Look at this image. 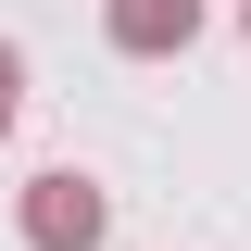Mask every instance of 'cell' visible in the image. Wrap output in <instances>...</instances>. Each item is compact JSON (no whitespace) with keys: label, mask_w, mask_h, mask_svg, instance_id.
I'll list each match as a JSON object with an SVG mask.
<instances>
[{"label":"cell","mask_w":251,"mask_h":251,"mask_svg":"<svg viewBox=\"0 0 251 251\" xmlns=\"http://www.w3.org/2000/svg\"><path fill=\"white\" fill-rule=\"evenodd\" d=\"M100 38H113L126 63H176L188 38H201V0H100Z\"/></svg>","instance_id":"7a4b0ae2"},{"label":"cell","mask_w":251,"mask_h":251,"mask_svg":"<svg viewBox=\"0 0 251 251\" xmlns=\"http://www.w3.org/2000/svg\"><path fill=\"white\" fill-rule=\"evenodd\" d=\"M239 38H251V0H239Z\"/></svg>","instance_id":"277c9868"},{"label":"cell","mask_w":251,"mask_h":251,"mask_svg":"<svg viewBox=\"0 0 251 251\" xmlns=\"http://www.w3.org/2000/svg\"><path fill=\"white\" fill-rule=\"evenodd\" d=\"M13 113H25V50L0 38V138H13Z\"/></svg>","instance_id":"3957f363"},{"label":"cell","mask_w":251,"mask_h":251,"mask_svg":"<svg viewBox=\"0 0 251 251\" xmlns=\"http://www.w3.org/2000/svg\"><path fill=\"white\" fill-rule=\"evenodd\" d=\"M13 226H25V251H100V226H113V188H100V176H75V163H50V176H25Z\"/></svg>","instance_id":"6da1fadb"}]
</instances>
